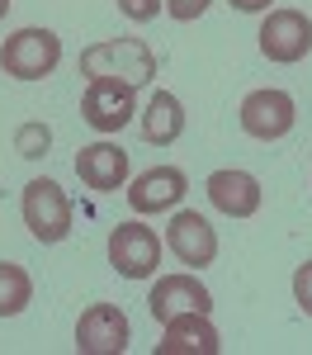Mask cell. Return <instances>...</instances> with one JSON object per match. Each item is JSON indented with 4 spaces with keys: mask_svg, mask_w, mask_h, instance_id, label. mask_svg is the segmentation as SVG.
<instances>
[{
    "mask_svg": "<svg viewBox=\"0 0 312 355\" xmlns=\"http://www.w3.org/2000/svg\"><path fill=\"white\" fill-rule=\"evenodd\" d=\"M166 246L175 251V261L190 266V270H203V266L218 261V232H213V223L203 218V214H194V209H175V214H170Z\"/></svg>",
    "mask_w": 312,
    "mask_h": 355,
    "instance_id": "9c48e42d",
    "label": "cell"
},
{
    "mask_svg": "<svg viewBox=\"0 0 312 355\" xmlns=\"http://www.w3.org/2000/svg\"><path fill=\"white\" fill-rule=\"evenodd\" d=\"M293 303L312 318V261H303V266L293 270Z\"/></svg>",
    "mask_w": 312,
    "mask_h": 355,
    "instance_id": "d6986e66",
    "label": "cell"
},
{
    "mask_svg": "<svg viewBox=\"0 0 312 355\" xmlns=\"http://www.w3.org/2000/svg\"><path fill=\"white\" fill-rule=\"evenodd\" d=\"M147 308H152L156 322H170L175 313H213V294L194 275H161L147 294Z\"/></svg>",
    "mask_w": 312,
    "mask_h": 355,
    "instance_id": "8fae6325",
    "label": "cell"
},
{
    "mask_svg": "<svg viewBox=\"0 0 312 355\" xmlns=\"http://www.w3.org/2000/svg\"><path fill=\"white\" fill-rule=\"evenodd\" d=\"M185 190H190V180L180 166H152L128 185V209L133 214H166L185 199Z\"/></svg>",
    "mask_w": 312,
    "mask_h": 355,
    "instance_id": "30bf717a",
    "label": "cell"
},
{
    "mask_svg": "<svg viewBox=\"0 0 312 355\" xmlns=\"http://www.w3.org/2000/svg\"><path fill=\"white\" fill-rule=\"evenodd\" d=\"M81 119L95 133H118L138 119V90L123 81H90L81 95Z\"/></svg>",
    "mask_w": 312,
    "mask_h": 355,
    "instance_id": "52a82bcc",
    "label": "cell"
},
{
    "mask_svg": "<svg viewBox=\"0 0 312 355\" xmlns=\"http://www.w3.org/2000/svg\"><path fill=\"white\" fill-rule=\"evenodd\" d=\"M293 119H298V105H293V95L279 90V85L251 90L241 100V128L255 142H279V137H288L293 133Z\"/></svg>",
    "mask_w": 312,
    "mask_h": 355,
    "instance_id": "277c9868",
    "label": "cell"
},
{
    "mask_svg": "<svg viewBox=\"0 0 312 355\" xmlns=\"http://www.w3.org/2000/svg\"><path fill=\"white\" fill-rule=\"evenodd\" d=\"M28 303H33V279L24 266L15 261H0V318H19Z\"/></svg>",
    "mask_w": 312,
    "mask_h": 355,
    "instance_id": "2e32d148",
    "label": "cell"
},
{
    "mask_svg": "<svg viewBox=\"0 0 312 355\" xmlns=\"http://www.w3.org/2000/svg\"><path fill=\"white\" fill-rule=\"evenodd\" d=\"M109 266L123 279H147L161 266V237L147 223H118L109 232Z\"/></svg>",
    "mask_w": 312,
    "mask_h": 355,
    "instance_id": "5b68a950",
    "label": "cell"
},
{
    "mask_svg": "<svg viewBox=\"0 0 312 355\" xmlns=\"http://www.w3.org/2000/svg\"><path fill=\"white\" fill-rule=\"evenodd\" d=\"M76 175H81L85 190H95V194L123 190V180H128V152L118 142L100 137V142H90V147L76 152Z\"/></svg>",
    "mask_w": 312,
    "mask_h": 355,
    "instance_id": "4fadbf2b",
    "label": "cell"
},
{
    "mask_svg": "<svg viewBox=\"0 0 312 355\" xmlns=\"http://www.w3.org/2000/svg\"><path fill=\"white\" fill-rule=\"evenodd\" d=\"M57 62H62V38L38 24L15 28L0 48V71L15 76V81H43L57 71Z\"/></svg>",
    "mask_w": 312,
    "mask_h": 355,
    "instance_id": "3957f363",
    "label": "cell"
},
{
    "mask_svg": "<svg viewBox=\"0 0 312 355\" xmlns=\"http://www.w3.org/2000/svg\"><path fill=\"white\" fill-rule=\"evenodd\" d=\"M161 327L166 331L156 341V355H218L223 351V336L208 322V313H175Z\"/></svg>",
    "mask_w": 312,
    "mask_h": 355,
    "instance_id": "7c38bea8",
    "label": "cell"
},
{
    "mask_svg": "<svg viewBox=\"0 0 312 355\" xmlns=\"http://www.w3.org/2000/svg\"><path fill=\"white\" fill-rule=\"evenodd\" d=\"M260 53L279 67H293L312 53V19L303 10H270L265 24H260Z\"/></svg>",
    "mask_w": 312,
    "mask_h": 355,
    "instance_id": "8992f818",
    "label": "cell"
},
{
    "mask_svg": "<svg viewBox=\"0 0 312 355\" xmlns=\"http://www.w3.org/2000/svg\"><path fill=\"white\" fill-rule=\"evenodd\" d=\"M81 76L85 81H123L138 90L156 76V53L142 38H104L81 53Z\"/></svg>",
    "mask_w": 312,
    "mask_h": 355,
    "instance_id": "6da1fadb",
    "label": "cell"
},
{
    "mask_svg": "<svg viewBox=\"0 0 312 355\" xmlns=\"http://www.w3.org/2000/svg\"><path fill=\"white\" fill-rule=\"evenodd\" d=\"M203 190H208V199H213V209L227 214V218H251L255 209H260V180H255L251 171H241V166L213 171Z\"/></svg>",
    "mask_w": 312,
    "mask_h": 355,
    "instance_id": "5bb4252c",
    "label": "cell"
},
{
    "mask_svg": "<svg viewBox=\"0 0 312 355\" xmlns=\"http://www.w3.org/2000/svg\"><path fill=\"white\" fill-rule=\"evenodd\" d=\"M180 133H185V105H180V95L156 90V95L147 100V110H142V137H147L152 147H170Z\"/></svg>",
    "mask_w": 312,
    "mask_h": 355,
    "instance_id": "9a60e30c",
    "label": "cell"
},
{
    "mask_svg": "<svg viewBox=\"0 0 312 355\" xmlns=\"http://www.w3.org/2000/svg\"><path fill=\"white\" fill-rule=\"evenodd\" d=\"M232 10H241V15H260V10H270L275 0H227Z\"/></svg>",
    "mask_w": 312,
    "mask_h": 355,
    "instance_id": "44dd1931",
    "label": "cell"
},
{
    "mask_svg": "<svg viewBox=\"0 0 312 355\" xmlns=\"http://www.w3.org/2000/svg\"><path fill=\"white\" fill-rule=\"evenodd\" d=\"M208 5H213V0H166V15L180 19V24H190V19H199Z\"/></svg>",
    "mask_w": 312,
    "mask_h": 355,
    "instance_id": "ffe728a7",
    "label": "cell"
},
{
    "mask_svg": "<svg viewBox=\"0 0 312 355\" xmlns=\"http://www.w3.org/2000/svg\"><path fill=\"white\" fill-rule=\"evenodd\" d=\"M19 214H24V227L33 232V242L57 246V242L71 237V199H66V190H62L57 180H48V175H38V180L24 185Z\"/></svg>",
    "mask_w": 312,
    "mask_h": 355,
    "instance_id": "7a4b0ae2",
    "label": "cell"
},
{
    "mask_svg": "<svg viewBox=\"0 0 312 355\" xmlns=\"http://www.w3.org/2000/svg\"><path fill=\"white\" fill-rule=\"evenodd\" d=\"M48 147H53V128H48V123H38V119L19 123V133H15V152H19V157L38 162V157H48Z\"/></svg>",
    "mask_w": 312,
    "mask_h": 355,
    "instance_id": "e0dca14e",
    "label": "cell"
},
{
    "mask_svg": "<svg viewBox=\"0 0 312 355\" xmlns=\"http://www.w3.org/2000/svg\"><path fill=\"white\" fill-rule=\"evenodd\" d=\"M10 5H15V0H0V19H5V15H10Z\"/></svg>",
    "mask_w": 312,
    "mask_h": 355,
    "instance_id": "7402d4cb",
    "label": "cell"
},
{
    "mask_svg": "<svg viewBox=\"0 0 312 355\" xmlns=\"http://www.w3.org/2000/svg\"><path fill=\"white\" fill-rule=\"evenodd\" d=\"M133 341V327L118 303H90L76 322V351L81 355H123Z\"/></svg>",
    "mask_w": 312,
    "mask_h": 355,
    "instance_id": "ba28073f",
    "label": "cell"
},
{
    "mask_svg": "<svg viewBox=\"0 0 312 355\" xmlns=\"http://www.w3.org/2000/svg\"><path fill=\"white\" fill-rule=\"evenodd\" d=\"M113 5H118V15L133 19V24H147V19H156V15L166 10V0H113Z\"/></svg>",
    "mask_w": 312,
    "mask_h": 355,
    "instance_id": "ac0fdd59",
    "label": "cell"
}]
</instances>
